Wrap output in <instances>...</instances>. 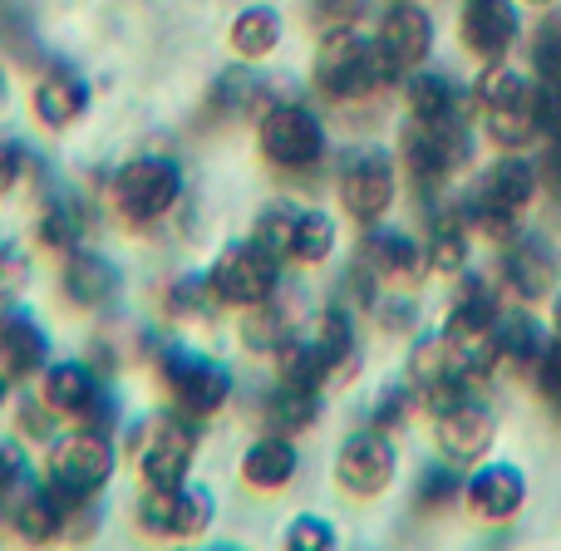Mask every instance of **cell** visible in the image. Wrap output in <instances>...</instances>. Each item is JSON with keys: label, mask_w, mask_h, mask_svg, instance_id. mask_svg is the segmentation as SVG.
Returning <instances> with one entry per match:
<instances>
[{"label": "cell", "mask_w": 561, "mask_h": 551, "mask_svg": "<svg viewBox=\"0 0 561 551\" xmlns=\"http://www.w3.org/2000/svg\"><path fill=\"white\" fill-rule=\"evenodd\" d=\"M118 468V448L104 428H84L79 424L75 434H59L49 444V458H45V483H55L69 503H89L108 487Z\"/></svg>", "instance_id": "cell-1"}, {"label": "cell", "mask_w": 561, "mask_h": 551, "mask_svg": "<svg viewBox=\"0 0 561 551\" xmlns=\"http://www.w3.org/2000/svg\"><path fill=\"white\" fill-rule=\"evenodd\" d=\"M178 197H183V168H178L173 158H158V153L128 158V163L114 173V187H108V203H114V213L124 217L128 227L163 222V217L178 207Z\"/></svg>", "instance_id": "cell-2"}, {"label": "cell", "mask_w": 561, "mask_h": 551, "mask_svg": "<svg viewBox=\"0 0 561 551\" xmlns=\"http://www.w3.org/2000/svg\"><path fill=\"white\" fill-rule=\"evenodd\" d=\"M389 79H394V69L385 65L379 45L359 39L355 30H330L325 45H320V55H316V84H320V94L340 99V104L375 94V89L389 84Z\"/></svg>", "instance_id": "cell-3"}, {"label": "cell", "mask_w": 561, "mask_h": 551, "mask_svg": "<svg viewBox=\"0 0 561 551\" xmlns=\"http://www.w3.org/2000/svg\"><path fill=\"white\" fill-rule=\"evenodd\" d=\"M153 369H158V379H163V389L173 394V404L197 418L217 414V409L232 399V369L217 365L213 355H197V349H187V345H158Z\"/></svg>", "instance_id": "cell-4"}, {"label": "cell", "mask_w": 561, "mask_h": 551, "mask_svg": "<svg viewBox=\"0 0 561 551\" xmlns=\"http://www.w3.org/2000/svg\"><path fill=\"white\" fill-rule=\"evenodd\" d=\"M39 399H45L55 414L75 418V424L84 428H104V434H114V394L104 389V379L94 375V365H84V359H49L45 375H39Z\"/></svg>", "instance_id": "cell-5"}, {"label": "cell", "mask_w": 561, "mask_h": 551, "mask_svg": "<svg viewBox=\"0 0 561 551\" xmlns=\"http://www.w3.org/2000/svg\"><path fill=\"white\" fill-rule=\"evenodd\" d=\"M207 286H213L217 306H237V310H252L262 300L276 296L280 286V256H272L266 246L256 242H237L207 266Z\"/></svg>", "instance_id": "cell-6"}, {"label": "cell", "mask_w": 561, "mask_h": 551, "mask_svg": "<svg viewBox=\"0 0 561 551\" xmlns=\"http://www.w3.org/2000/svg\"><path fill=\"white\" fill-rule=\"evenodd\" d=\"M256 138H262L266 163L280 168V173H306V168H316L320 153H325V128L300 104H272L262 114Z\"/></svg>", "instance_id": "cell-7"}, {"label": "cell", "mask_w": 561, "mask_h": 551, "mask_svg": "<svg viewBox=\"0 0 561 551\" xmlns=\"http://www.w3.org/2000/svg\"><path fill=\"white\" fill-rule=\"evenodd\" d=\"M213 493L203 483H178V487H148L138 503V527L148 537H168V542H193L213 527Z\"/></svg>", "instance_id": "cell-8"}, {"label": "cell", "mask_w": 561, "mask_h": 551, "mask_svg": "<svg viewBox=\"0 0 561 551\" xmlns=\"http://www.w3.org/2000/svg\"><path fill=\"white\" fill-rule=\"evenodd\" d=\"M69 507H75V503H69L55 483H35V478H25L20 487H10V493L0 497V517H5V527L25 547L65 542Z\"/></svg>", "instance_id": "cell-9"}, {"label": "cell", "mask_w": 561, "mask_h": 551, "mask_svg": "<svg viewBox=\"0 0 561 551\" xmlns=\"http://www.w3.org/2000/svg\"><path fill=\"white\" fill-rule=\"evenodd\" d=\"M197 444H203V434H197V414L178 409V414L158 418L153 434H148V444H144V454H138L144 483L148 487H178V483H187V473H193V458H197Z\"/></svg>", "instance_id": "cell-10"}, {"label": "cell", "mask_w": 561, "mask_h": 551, "mask_svg": "<svg viewBox=\"0 0 561 551\" xmlns=\"http://www.w3.org/2000/svg\"><path fill=\"white\" fill-rule=\"evenodd\" d=\"M394 468H399L394 444H389L379 428H369V434H355L345 448H340L335 478H340V487H345V493L375 497V493H385V487L394 483Z\"/></svg>", "instance_id": "cell-11"}, {"label": "cell", "mask_w": 561, "mask_h": 551, "mask_svg": "<svg viewBox=\"0 0 561 551\" xmlns=\"http://www.w3.org/2000/svg\"><path fill=\"white\" fill-rule=\"evenodd\" d=\"M340 203H345V213L355 222H365V227L379 222L389 213V203H394V163L385 153L350 158L345 173H340Z\"/></svg>", "instance_id": "cell-12"}, {"label": "cell", "mask_w": 561, "mask_h": 551, "mask_svg": "<svg viewBox=\"0 0 561 551\" xmlns=\"http://www.w3.org/2000/svg\"><path fill=\"white\" fill-rule=\"evenodd\" d=\"M533 193H537V173L523 158H507V163H497L493 173L483 177V187H478V222H483L488 232H507L513 217L533 203Z\"/></svg>", "instance_id": "cell-13"}, {"label": "cell", "mask_w": 561, "mask_h": 551, "mask_svg": "<svg viewBox=\"0 0 561 551\" xmlns=\"http://www.w3.org/2000/svg\"><path fill=\"white\" fill-rule=\"evenodd\" d=\"M458 158H463L458 118H448V124H414L404 134V168L419 187L444 183L448 168H458Z\"/></svg>", "instance_id": "cell-14"}, {"label": "cell", "mask_w": 561, "mask_h": 551, "mask_svg": "<svg viewBox=\"0 0 561 551\" xmlns=\"http://www.w3.org/2000/svg\"><path fill=\"white\" fill-rule=\"evenodd\" d=\"M49 365V335L30 310L5 306L0 310V369L10 379H35Z\"/></svg>", "instance_id": "cell-15"}, {"label": "cell", "mask_w": 561, "mask_h": 551, "mask_svg": "<svg viewBox=\"0 0 561 551\" xmlns=\"http://www.w3.org/2000/svg\"><path fill=\"white\" fill-rule=\"evenodd\" d=\"M375 45H379V55H385V65L394 69V74H404V69H414L428 59L434 25H428V15L419 5H394L385 15V25H379Z\"/></svg>", "instance_id": "cell-16"}, {"label": "cell", "mask_w": 561, "mask_h": 551, "mask_svg": "<svg viewBox=\"0 0 561 551\" xmlns=\"http://www.w3.org/2000/svg\"><path fill=\"white\" fill-rule=\"evenodd\" d=\"M513 39H517V15L507 0H468L463 5V45L478 59L497 65L513 49Z\"/></svg>", "instance_id": "cell-17"}, {"label": "cell", "mask_w": 561, "mask_h": 551, "mask_svg": "<svg viewBox=\"0 0 561 551\" xmlns=\"http://www.w3.org/2000/svg\"><path fill=\"white\" fill-rule=\"evenodd\" d=\"M463 497L478 517H488V523H507V517L523 507L527 483L513 463H488L483 473H473V483L463 487Z\"/></svg>", "instance_id": "cell-18"}, {"label": "cell", "mask_w": 561, "mask_h": 551, "mask_svg": "<svg viewBox=\"0 0 561 551\" xmlns=\"http://www.w3.org/2000/svg\"><path fill=\"white\" fill-rule=\"evenodd\" d=\"M296 473H300V454L286 434H262L242 458V478L256 493H280V487H290Z\"/></svg>", "instance_id": "cell-19"}, {"label": "cell", "mask_w": 561, "mask_h": 551, "mask_svg": "<svg viewBox=\"0 0 561 551\" xmlns=\"http://www.w3.org/2000/svg\"><path fill=\"white\" fill-rule=\"evenodd\" d=\"M59 290H65L79 310H104L108 300L118 296V272L94 252H69L65 256V276H59Z\"/></svg>", "instance_id": "cell-20"}, {"label": "cell", "mask_w": 561, "mask_h": 551, "mask_svg": "<svg viewBox=\"0 0 561 551\" xmlns=\"http://www.w3.org/2000/svg\"><path fill=\"white\" fill-rule=\"evenodd\" d=\"M30 104H35V118L45 128H69L89 108V84L75 69H49V74H39Z\"/></svg>", "instance_id": "cell-21"}, {"label": "cell", "mask_w": 561, "mask_h": 551, "mask_svg": "<svg viewBox=\"0 0 561 551\" xmlns=\"http://www.w3.org/2000/svg\"><path fill=\"white\" fill-rule=\"evenodd\" d=\"M488 444H493V414H488L483 404L463 399V404L438 414V448H444L448 458H463L468 463V458H478Z\"/></svg>", "instance_id": "cell-22"}, {"label": "cell", "mask_w": 561, "mask_h": 551, "mask_svg": "<svg viewBox=\"0 0 561 551\" xmlns=\"http://www.w3.org/2000/svg\"><path fill=\"white\" fill-rule=\"evenodd\" d=\"M266 434H300V428H310L316 424V414H320V389H300V384H280L266 394Z\"/></svg>", "instance_id": "cell-23"}, {"label": "cell", "mask_w": 561, "mask_h": 551, "mask_svg": "<svg viewBox=\"0 0 561 551\" xmlns=\"http://www.w3.org/2000/svg\"><path fill=\"white\" fill-rule=\"evenodd\" d=\"M365 262L385 280H414L419 266H424V252H419V242L409 232H369Z\"/></svg>", "instance_id": "cell-24"}, {"label": "cell", "mask_w": 561, "mask_h": 551, "mask_svg": "<svg viewBox=\"0 0 561 551\" xmlns=\"http://www.w3.org/2000/svg\"><path fill=\"white\" fill-rule=\"evenodd\" d=\"M552 276H557V256L547 252L537 237H523V242L507 252V280H513L517 296L537 300L547 286H552Z\"/></svg>", "instance_id": "cell-25"}, {"label": "cell", "mask_w": 561, "mask_h": 551, "mask_svg": "<svg viewBox=\"0 0 561 551\" xmlns=\"http://www.w3.org/2000/svg\"><path fill=\"white\" fill-rule=\"evenodd\" d=\"M483 118H488V138H493V144L523 148L527 138L542 128L537 124V89L533 94H523V99H507V104H488Z\"/></svg>", "instance_id": "cell-26"}, {"label": "cell", "mask_w": 561, "mask_h": 551, "mask_svg": "<svg viewBox=\"0 0 561 551\" xmlns=\"http://www.w3.org/2000/svg\"><path fill=\"white\" fill-rule=\"evenodd\" d=\"M497 330V300L483 280H468L454 300V320H448V335L473 340V335H493Z\"/></svg>", "instance_id": "cell-27"}, {"label": "cell", "mask_w": 561, "mask_h": 551, "mask_svg": "<svg viewBox=\"0 0 561 551\" xmlns=\"http://www.w3.org/2000/svg\"><path fill=\"white\" fill-rule=\"evenodd\" d=\"M280 45V15L272 5H247L232 20V49L242 59H266Z\"/></svg>", "instance_id": "cell-28"}, {"label": "cell", "mask_w": 561, "mask_h": 551, "mask_svg": "<svg viewBox=\"0 0 561 551\" xmlns=\"http://www.w3.org/2000/svg\"><path fill=\"white\" fill-rule=\"evenodd\" d=\"M296 335V325H290V315L272 300H262V306H252L242 315V345L256 349V355H276L286 340Z\"/></svg>", "instance_id": "cell-29"}, {"label": "cell", "mask_w": 561, "mask_h": 551, "mask_svg": "<svg viewBox=\"0 0 561 551\" xmlns=\"http://www.w3.org/2000/svg\"><path fill=\"white\" fill-rule=\"evenodd\" d=\"M335 252V222L325 213H296V232H290V262L300 266H320Z\"/></svg>", "instance_id": "cell-30"}, {"label": "cell", "mask_w": 561, "mask_h": 551, "mask_svg": "<svg viewBox=\"0 0 561 551\" xmlns=\"http://www.w3.org/2000/svg\"><path fill=\"white\" fill-rule=\"evenodd\" d=\"M310 340L320 345L330 375H345V369H355V320H350L345 310H325Z\"/></svg>", "instance_id": "cell-31"}, {"label": "cell", "mask_w": 561, "mask_h": 551, "mask_svg": "<svg viewBox=\"0 0 561 551\" xmlns=\"http://www.w3.org/2000/svg\"><path fill=\"white\" fill-rule=\"evenodd\" d=\"M458 99H454V84L438 74H419L409 79V114H414V124H448V118H458Z\"/></svg>", "instance_id": "cell-32"}, {"label": "cell", "mask_w": 561, "mask_h": 551, "mask_svg": "<svg viewBox=\"0 0 561 551\" xmlns=\"http://www.w3.org/2000/svg\"><path fill=\"white\" fill-rule=\"evenodd\" d=\"M39 242L65 256L79 252V242H84V213H79L75 203H49L45 213H39Z\"/></svg>", "instance_id": "cell-33"}, {"label": "cell", "mask_w": 561, "mask_h": 551, "mask_svg": "<svg viewBox=\"0 0 561 551\" xmlns=\"http://www.w3.org/2000/svg\"><path fill=\"white\" fill-rule=\"evenodd\" d=\"M468 262V232L458 217H438L434 222V237H428V266H434L438 276H454L463 272Z\"/></svg>", "instance_id": "cell-34"}, {"label": "cell", "mask_w": 561, "mask_h": 551, "mask_svg": "<svg viewBox=\"0 0 561 551\" xmlns=\"http://www.w3.org/2000/svg\"><path fill=\"white\" fill-rule=\"evenodd\" d=\"M163 306H168V315H178V320H197V315H207V310L217 306L213 286H207V272H203V276H178V280H168Z\"/></svg>", "instance_id": "cell-35"}, {"label": "cell", "mask_w": 561, "mask_h": 551, "mask_svg": "<svg viewBox=\"0 0 561 551\" xmlns=\"http://www.w3.org/2000/svg\"><path fill=\"white\" fill-rule=\"evenodd\" d=\"M290 232H296V213H290V207H272V213L256 217L252 242L266 246L272 256H290Z\"/></svg>", "instance_id": "cell-36"}, {"label": "cell", "mask_w": 561, "mask_h": 551, "mask_svg": "<svg viewBox=\"0 0 561 551\" xmlns=\"http://www.w3.org/2000/svg\"><path fill=\"white\" fill-rule=\"evenodd\" d=\"M280 551H335V527L325 517H296L286 527V542Z\"/></svg>", "instance_id": "cell-37"}, {"label": "cell", "mask_w": 561, "mask_h": 551, "mask_svg": "<svg viewBox=\"0 0 561 551\" xmlns=\"http://www.w3.org/2000/svg\"><path fill=\"white\" fill-rule=\"evenodd\" d=\"M59 418H65V414H55V409H49L39 394L20 399V434L35 438V444H55V438H59Z\"/></svg>", "instance_id": "cell-38"}, {"label": "cell", "mask_w": 561, "mask_h": 551, "mask_svg": "<svg viewBox=\"0 0 561 551\" xmlns=\"http://www.w3.org/2000/svg\"><path fill=\"white\" fill-rule=\"evenodd\" d=\"M533 65L542 84H561V20H547L533 39Z\"/></svg>", "instance_id": "cell-39"}, {"label": "cell", "mask_w": 561, "mask_h": 551, "mask_svg": "<svg viewBox=\"0 0 561 551\" xmlns=\"http://www.w3.org/2000/svg\"><path fill=\"white\" fill-rule=\"evenodd\" d=\"M497 349H503V355H513L517 365H527V359H542V340H537V325H533V320H513V325L497 335Z\"/></svg>", "instance_id": "cell-40"}, {"label": "cell", "mask_w": 561, "mask_h": 551, "mask_svg": "<svg viewBox=\"0 0 561 551\" xmlns=\"http://www.w3.org/2000/svg\"><path fill=\"white\" fill-rule=\"evenodd\" d=\"M310 15H316V25L325 30H350L359 15H365V0H310Z\"/></svg>", "instance_id": "cell-41"}, {"label": "cell", "mask_w": 561, "mask_h": 551, "mask_svg": "<svg viewBox=\"0 0 561 551\" xmlns=\"http://www.w3.org/2000/svg\"><path fill=\"white\" fill-rule=\"evenodd\" d=\"M25 478H35V473H30L25 448H20L15 438H0V497H5L10 487H20Z\"/></svg>", "instance_id": "cell-42"}, {"label": "cell", "mask_w": 561, "mask_h": 551, "mask_svg": "<svg viewBox=\"0 0 561 551\" xmlns=\"http://www.w3.org/2000/svg\"><path fill=\"white\" fill-rule=\"evenodd\" d=\"M454 497H458V483H454V473H444V468H438V473H428L424 487H419V503H424L428 513H434V507H448Z\"/></svg>", "instance_id": "cell-43"}, {"label": "cell", "mask_w": 561, "mask_h": 551, "mask_svg": "<svg viewBox=\"0 0 561 551\" xmlns=\"http://www.w3.org/2000/svg\"><path fill=\"white\" fill-rule=\"evenodd\" d=\"M404 409H409V394L404 389H389L385 399H379V409H375V428L385 434V428H394L399 418H404Z\"/></svg>", "instance_id": "cell-44"}, {"label": "cell", "mask_w": 561, "mask_h": 551, "mask_svg": "<svg viewBox=\"0 0 561 551\" xmlns=\"http://www.w3.org/2000/svg\"><path fill=\"white\" fill-rule=\"evenodd\" d=\"M542 394L561 404V340L552 349H542Z\"/></svg>", "instance_id": "cell-45"}, {"label": "cell", "mask_w": 561, "mask_h": 551, "mask_svg": "<svg viewBox=\"0 0 561 551\" xmlns=\"http://www.w3.org/2000/svg\"><path fill=\"white\" fill-rule=\"evenodd\" d=\"M15 183H20V148L0 138V197H5Z\"/></svg>", "instance_id": "cell-46"}, {"label": "cell", "mask_w": 561, "mask_h": 551, "mask_svg": "<svg viewBox=\"0 0 561 551\" xmlns=\"http://www.w3.org/2000/svg\"><path fill=\"white\" fill-rule=\"evenodd\" d=\"M547 183H552V193L561 197V148H557L552 158H547Z\"/></svg>", "instance_id": "cell-47"}, {"label": "cell", "mask_w": 561, "mask_h": 551, "mask_svg": "<svg viewBox=\"0 0 561 551\" xmlns=\"http://www.w3.org/2000/svg\"><path fill=\"white\" fill-rule=\"evenodd\" d=\"M5 404H10V375L0 369V409H5Z\"/></svg>", "instance_id": "cell-48"}, {"label": "cell", "mask_w": 561, "mask_h": 551, "mask_svg": "<svg viewBox=\"0 0 561 551\" xmlns=\"http://www.w3.org/2000/svg\"><path fill=\"white\" fill-rule=\"evenodd\" d=\"M207 551H242V547H207Z\"/></svg>", "instance_id": "cell-49"}, {"label": "cell", "mask_w": 561, "mask_h": 551, "mask_svg": "<svg viewBox=\"0 0 561 551\" xmlns=\"http://www.w3.org/2000/svg\"><path fill=\"white\" fill-rule=\"evenodd\" d=\"M557 330H561V296H557Z\"/></svg>", "instance_id": "cell-50"}, {"label": "cell", "mask_w": 561, "mask_h": 551, "mask_svg": "<svg viewBox=\"0 0 561 551\" xmlns=\"http://www.w3.org/2000/svg\"><path fill=\"white\" fill-rule=\"evenodd\" d=\"M527 5H547V0H527Z\"/></svg>", "instance_id": "cell-51"}, {"label": "cell", "mask_w": 561, "mask_h": 551, "mask_svg": "<svg viewBox=\"0 0 561 551\" xmlns=\"http://www.w3.org/2000/svg\"><path fill=\"white\" fill-rule=\"evenodd\" d=\"M173 551H193V547H173Z\"/></svg>", "instance_id": "cell-52"}]
</instances>
